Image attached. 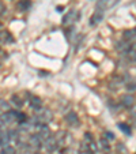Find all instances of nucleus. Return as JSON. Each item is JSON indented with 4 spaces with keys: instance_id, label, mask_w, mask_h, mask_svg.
<instances>
[{
    "instance_id": "nucleus-1",
    "label": "nucleus",
    "mask_w": 136,
    "mask_h": 154,
    "mask_svg": "<svg viewBox=\"0 0 136 154\" xmlns=\"http://www.w3.org/2000/svg\"><path fill=\"white\" fill-rule=\"evenodd\" d=\"M119 3H120V0H98L95 4V11L105 12L107 10L113 8V7Z\"/></svg>"
},
{
    "instance_id": "nucleus-2",
    "label": "nucleus",
    "mask_w": 136,
    "mask_h": 154,
    "mask_svg": "<svg viewBox=\"0 0 136 154\" xmlns=\"http://www.w3.org/2000/svg\"><path fill=\"white\" fill-rule=\"evenodd\" d=\"M17 123L15 111H8L4 113H0V125H11Z\"/></svg>"
},
{
    "instance_id": "nucleus-3",
    "label": "nucleus",
    "mask_w": 136,
    "mask_h": 154,
    "mask_svg": "<svg viewBox=\"0 0 136 154\" xmlns=\"http://www.w3.org/2000/svg\"><path fill=\"white\" fill-rule=\"evenodd\" d=\"M44 147L48 153H53L55 150L59 149V143H57V139H56L55 135H50L49 138L44 139Z\"/></svg>"
},
{
    "instance_id": "nucleus-4",
    "label": "nucleus",
    "mask_w": 136,
    "mask_h": 154,
    "mask_svg": "<svg viewBox=\"0 0 136 154\" xmlns=\"http://www.w3.org/2000/svg\"><path fill=\"white\" fill-rule=\"evenodd\" d=\"M26 143H27V145H29L34 151H37V150H40V147L42 146V139H41V138L38 137L37 134H34V135H30Z\"/></svg>"
},
{
    "instance_id": "nucleus-5",
    "label": "nucleus",
    "mask_w": 136,
    "mask_h": 154,
    "mask_svg": "<svg viewBox=\"0 0 136 154\" xmlns=\"http://www.w3.org/2000/svg\"><path fill=\"white\" fill-rule=\"evenodd\" d=\"M79 19V12L76 10H71L68 11L63 18V25H68V23H75L76 20Z\"/></svg>"
},
{
    "instance_id": "nucleus-6",
    "label": "nucleus",
    "mask_w": 136,
    "mask_h": 154,
    "mask_svg": "<svg viewBox=\"0 0 136 154\" xmlns=\"http://www.w3.org/2000/svg\"><path fill=\"white\" fill-rule=\"evenodd\" d=\"M27 96L30 97L29 98V106L32 108L33 111L38 112L41 108H42V100L37 96H33V94H27Z\"/></svg>"
},
{
    "instance_id": "nucleus-7",
    "label": "nucleus",
    "mask_w": 136,
    "mask_h": 154,
    "mask_svg": "<svg viewBox=\"0 0 136 154\" xmlns=\"http://www.w3.org/2000/svg\"><path fill=\"white\" fill-rule=\"evenodd\" d=\"M65 122H67V124H70L71 127H79V125H80V120H79L78 115L74 111L68 112V113L65 115Z\"/></svg>"
},
{
    "instance_id": "nucleus-8",
    "label": "nucleus",
    "mask_w": 136,
    "mask_h": 154,
    "mask_svg": "<svg viewBox=\"0 0 136 154\" xmlns=\"http://www.w3.org/2000/svg\"><path fill=\"white\" fill-rule=\"evenodd\" d=\"M11 142V135H10V130H4L0 128V147H4Z\"/></svg>"
},
{
    "instance_id": "nucleus-9",
    "label": "nucleus",
    "mask_w": 136,
    "mask_h": 154,
    "mask_svg": "<svg viewBox=\"0 0 136 154\" xmlns=\"http://www.w3.org/2000/svg\"><path fill=\"white\" fill-rule=\"evenodd\" d=\"M14 37L7 30H0V44H12Z\"/></svg>"
},
{
    "instance_id": "nucleus-10",
    "label": "nucleus",
    "mask_w": 136,
    "mask_h": 154,
    "mask_svg": "<svg viewBox=\"0 0 136 154\" xmlns=\"http://www.w3.org/2000/svg\"><path fill=\"white\" fill-rule=\"evenodd\" d=\"M102 19H104V12L95 11L93 15H91V18H90V26H95V25H98L99 22H102Z\"/></svg>"
},
{
    "instance_id": "nucleus-11",
    "label": "nucleus",
    "mask_w": 136,
    "mask_h": 154,
    "mask_svg": "<svg viewBox=\"0 0 136 154\" xmlns=\"http://www.w3.org/2000/svg\"><path fill=\"white\" fill-rule=\"evenodd\" d=\"M34 153L35 151L33 150L27 143H22V145H19V149L17 150V154H34Z\"/></svg>"
},
{
    "instance_id": "nucleus-12",
    "label": "nucleus",
    "mask_w": 136,
    "mask_h": 154,
    "mask_svg": "<svg viewBox=\"0 0 136 154\" xmlns=\"http://www.w3.org/2000/svg\"><path fill=\"white\" fill-rule=\"evenodd\" d=\"M11 105L12 106H15L17 109H20V108L23 106V100L20 98L19 96H15L14 94V96L11 97Z\"/></svg>"
},
{
    "instance_id": "nucleus-13",
    "label": "nucleus",
    "mask_w": 136,
    "mask_h": 154,
    "mask_svg": "<svg viewBox=\"0 0 136 154\" xmlns=\"http://www.w3.org/2000/svg\"><path fill=\"white\" fill-rule=\"evenodd\" d=\"M11 111V104L7 102L6 100L0 98V113H4V112Z\"/></svg>"
},
{
    "instance_id": "nucleus-14",
    "label": "nucleus",
    "mask_w": 136,
    "mask_h": 154,
    "mask_svg": "<svg viewBox=\"0 0 136 154\" xmlns=\"http://www.w3.org/2000/svg\"><path fill=\"white\" fill-rule=\"evenodd\" d=\"M133 102H135V98H133L132 96H124L122 97V105H124V106H127V108L132 106Z\"/></svg>"
},
{
    "instance_id": "nucleus-15",
    "label": "nucleus",
    "mask_w": 136,
    "mask_h": 154,
    "mask_svg": "<svg viewBox=\"0 0 136 154\" xmlns=\"http://www.w3.org/2000/svg\"><path fill=\"white\" fill-rule=\"evenodd\" d=\"M15 117H17V123H18V124H20V123H25V122H27V116L23 113V112H19V111H17V112H15Z\"/></svg>"
},
{
    "instance_id": "nucleus-16",
    "label": "nucleus",
    "mask_w": 136,
    "mask_h": 154,
    "mask_svg": "<svg viewBox=\"0 0 136 154\" xmlns=\"http://www.w3.org/2000/svg\"><path fill=\"white\" fill-rule=\"evenodd\" d=\"M29 7H30V2H29V0H20L19 3H18V8H19L22 12L26 11Z\"/></svg>"
},
{
    "instance_id": "nucleus-17",
    "label": "nucleus",
    "mask_w": 136,
    "mask_h": 154,
    "mask_svg": "<svg viewBox=\"0 0 136 154\" xmlns=\"http://www.w3.org/2000/svg\"><path fill=\"white\" fill-rule=\"evenodd\" d=\"M0 154H17V150H15L12 146H4V147H2V150H0Z\"/></svg>"
},
{
    "instance_id": "nucleus-18",
    "label": "nucleus",
    "mask_w": 136,
    "mask_h": 154,
    "mask_svg": "<svg viewBox=\"0 0 136 154\" xmlns=\"http://www.w3.org/2000/svg\"><path fill=\"white\" fill-rule=\"evenodd\" d=\"M117 127L120 128V130L124 132V134H127V135H131L132 132H131V127L128 124H125V123H119V125Z\"/></svg>"
},
{
    "instance_id": "nucleus-19",
    "label": "nucleus",
    "mask_w": 136,
    "mask_h": 154,
    "mask_svg": "<svg viewBox=\"0 0 136 154\" xmlns=\"http://www.w3.org/2000/svg\"><path fill=\"white\" fill-rule=\"evenodd\" d=\"M125 56L129 59V61H132V63H136V51L135 49H132V48H131V49L128 51L127 53H125Z\"/></svg>"
},
{
    "instance_id": "nucleus-20",
    "label": "nucleus",
    "mask_w": 136,
    "mask_h": 154,
    "mask_svg": "<svg viewBox=\"0 0 136 154\" xmlns=\"http://www.w3.org/2000/svg\"><path fill=\"white\" fill-rule=\"evenodd\" d=\"M7 12V7L3 4V2H0V17H4Z\"/></svg>"
},
{
    "instance_id": "nucleus-21",
    "label": "nucleus",
    "mask_w": 136,
    "mask_h": 154,
    "mask_svg": "<svg viewBox=\"0 0 136 154\" xmlns=\"http://www.w3.org/2000/svg\"><path fill=\"white\" fill-rule=\"evenodd\" d=\"M101 146H102V147H104L106 151L110 150V146H109V143H107L106 139H102V140H101Z\"/></svg>"
},
{
    "instance_id": "nucleus-22",
    "label": "nucleus",
    "mask_w": 136,
    "mask_h": 154,
    "mask_svg": "<svg viewBox=\"0 0 136 154\" xmlns=\"http://www.w3.org/2000/svg\"><path fill=\"white\" fill-rule=\"evenodd\" d=\"M0 26H2V25H0Z\"/></svg>"
}]
</instances>
